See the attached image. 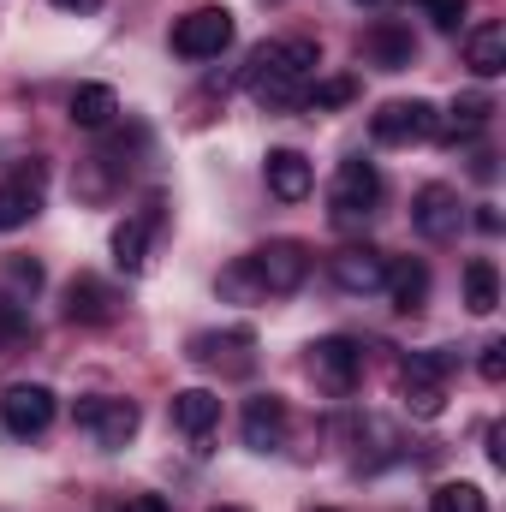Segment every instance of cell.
<instances>
[{"label": "cell", "mask_w": 506, "mask_h": 512, "mask_svg": "<svg viewBox=\"0 0 506 512\" xmlns=\"http://www.w3.org/2000/svg\"><path fill=\"white\" fill-rule=\"evenodd\" d=\"M262 179H268V191H274L280 203H304V197H310V185H316V167H310L298 149H268Z\"/></svg>", "instance_id": "15"}, {"label": "cell", "mask_w": 506, "mask_h": 512, "mask_svg": "<svg viewBox=\"0 0 506 512\" xmlns=\"http://www.w3.org/2000/svg\"><path fill=\"white\" fill-rule=\"evenodd\" d=\"M251 346H256L251 328H227V334H197V340H191V358H197V364H215V370L245 376V370L256 364Z\"/></svg>", "instance_id": "14"}, {"label": "cell", "mask_w": 506, "mask_h": 512, "mask_svg": "<svg viewBox=\"0 0 506 512\" xmlns=\"http://www.w3.org/2000/svg\"><path fill=\"white\" fill-rule=\"evenodd\" d=\"M364 48H370V60H376L381 72H405V66L417 60V42H411L405 24H370Z\"/></svg>", "instance_id": "17"}, {"label": "cell", "mask_w": 506, "mask_h": 512, "mask_svg": "<svg viewBox=\"0 0 506 512\" xmlns=\"http://www.w3.org/2000/svg\"><path fill=\"white\" fill-rule=\"evenodd\" d=\"M316 512H334V507H316Z\"/></svg>", "instance_id": "35"}, {"label": "cell", "mask_w": 506, "mask_h": 512, "mask_svg": "<svg viewBox=\"0 0 506 512\" xmlns=\"http://www.w3.org/2000/svg\"><path fill=\"white\" fill-rule=\"evenodd\" d=\"M120 512H167V501H161V495H131Z\"/></svg>", "instance_id": "31"}, {"label": "cell", "mask_w": 506, "mask_h": 512, "mask_svg": "<svg viewBox=\"0 0 506 512\" xmlns=\"http://www.w3.org/2000/svg\"><path fill=\"white\" fill-rule=\"evenodd\" d=\"M352 96H358V84H352V78H328V84H310V90H304V108H310V114H322V108H346Z\"/></svg>", "instance_id": "28"}, {"label": "cell", "mask_w": 506, "mask_h": 512, "mask_svg": "<svg viewBox=\"0 0 506 512\" xmlns=\"http://www.w3.org/2000/svg\"><path fill=\"white\" fill-rule=\"evenodd\" d=\"M209 512H245V507H209Z\"/></svg>", "instance_id": "34"}, {"label": "cell", "mask_w": 506, "mask_h": 512, "mask_svg": "<svg viewBox=\"0 0 506 512\" xmlns=\"http://www.w3.org/2000/svg\"><path fill=\"white\" fill-rule=\"evenodd\" d=\"M310 376H316V387H322V393L346 399L352 387L364 382V346H358V340H346V334L316 340V346H310Z\"/></svg>", "instance_id": "6"}, {"label": "cell", "mask_w": 506, "mask_h": 512, "mask_svg": "<svg viewBox=\"0 0 506 512\" xmlns=\"http://www.w3.org/2000/svg\"><path fill=\"white\" fill-rule=\"evenodd\" d=\"M411 6H423L441 30H459V24H465V12H471V0H411Z\"/></svg>", "instance_id": "29"}, {"label": "cell", "mask_w": 506, "mask_h": 512, "mask_svg": "<svg viewBox=\"0 0 506 512\" xmlns=\"http://www.w3.org/2000/svg\"><path fill=\"white\" fill-rule=\"evenodd\" d=\"M399 393H405V411H411V417H423V423L447 411V387H441V382H399Z\"/></svg>", "instance_id": "27"}, {"label": "cell", "mask_w": 506, "mask_h": 512, "mask_svg": "<svg viewBox=\"0 0 506 512\" xmlns=\"http://www.w3.org/2000/svg\"><path fill=\"white\" fill-rule=\"evenodd\" d=\"M358 6H364V0H358ZM370 6H376V0H370Z\"/></svg>", "instance_id": "36"}, {"label": "cell", "mask_w": 506, "mask_h": 512, "mask_svg": "<svg viewBox=\"0 0 506 512\" xmlns=\"http://www.w3.org/2000/svg\"><path fill=\"white\" fill-rule=\"evenodd\" d=\"M48 423H54V387H42V382H12L6 387V399H0V429H6V435L30 441V435H42Z\"/></svg>", "instance_id": "8"}, {"label": "cell", "mask_w": 506, "mask_h": 512, "mask_svg": "<svg viewBox=\"0 0 506 512\" xmlns=\"http://www.w3.org/2000/svg\"><path fill=\"white\" fill-rule=\"evenodd\" d=\"M114 120H120V96H114L108 84H78V90H72V126L108 131Z\"/></svg>", "instance_id": "19"}, {"label": "cell", "mask_w": 506, "mask_h": 512, "mask_svg": "<svg viewBox=\"0 0 506 512\" xmlns=\"http://www.w3.org/2000/svg\"><path fill=\"white\" fill-rule=\"evenodd\" d=\"M465 304H471V316H495L501 310V268L489 256L465 262Z\"/></svg>", "instance_id": "20"}, {"label": "cell", "mask_w": 506, "mask_h": 512, "mask_svg": "<svg viewBox=\"0 0 506 512\" xmlns=\"http://www.w3.org/2000/svg\"><path fill=\"white\" fill-rule=\"evenodd\" d=\"M489 114H495V102H489L483 90L459 96V102L447 108V137H453V143H459V137H477V131L489 126Z\"/></svg>", "instance_id": "24"}, {"label": "cell", "mask_w": 506, "mask_h": 512, "mask_svg": "<svg viewBox=\"0 0 506 512\" xmlns=\"http://www.w3.org/2000/svg\"><path fill=\"white\" fill-rule=\"evenodd\" d=\"M54 6H66V12H96L102 0H54Z\"/></svg>", "instance_id": "33"}, {"label": "cell", "mask_w": 506, "mask_h": 512, "mask_svg": "<svg viewBox=\"0 0 506 512\" xmlns=\"http://www.w3.org/2000/svg\"><path fill=\"white\" fill-rule=\"evenodd\" d=\"M441 131V114H435V102H423V96H411V102H381L376 114H370V137L387 143V149H411V143H423V137H435Z\"/></svg>", "instance_id": "5"}, {"label": "cell", "mask_w": 506, "mask_h": 512, "mask_svg": "<svg viewBox=\"0 0 506 512\" xmlns=\"http://www.w3.org/2000/svg\"><path fill=\"white\" fill-rule=\"evenodd\" d=\"M328 203H334V221H340V227H358V221H370V215H376V203H381V173H376V161H364V155L340 161Z\"/></svg>", "instance_id": "3"}, {"label": "cell", "mask_w": 506, "mask_h": 512, "mask_svg": "<svg viewBox=\"0 0 506 512\" xmlns=\"http://www.w3.org/2000/svg\"><path fill=\"white\" fill-rule=\"evenodd\" d=\"M221 298H227V304H268V298H262V286H256V274H251V262H245V256H233V262L221 268Z\"/></svg>", "instance_id": "25"}, {"label": "cell", "mask_w": 506, "mask_h": 512, "mask_svg": "<svg viewBox=\"0 0 506 512\" xmlns=\"http://www.w3.org/2000/svg\"><path fill=\"white\" fill-rule=\"evenodd\" d=\"M381 292L393 298V310H399V316L423 310V298H429V268H423V256H399V262H387Z\"/></svg>", "instance_id": "16"}, {"label": "cell", "mask_w": 506, "mask_h": 512, "mask_svg": "<svg viewBox=\"0 0 506 512\" xmlns=\"http://www.w3.org/2000/svg\"><path fill=\"white\" fill-rule=\"evenodd\" d=\"M233 48V12L227 6H197L173 24V54L179 60H221Z\"/></svg>", "instance_id": "4"}, {"label": "cell", "mask_w": 506, "mask_h": 512, "mask_svg": "<svg viewBox=\"0 0 506 512\" xmlns=\"http://www.w3.org/2000/svg\"><path fill=\"white\" fill-rule=\"evenodd\" d=\"M316 66H322V48L310 36H280V42H262L251 54L245 84H251V96L262 108H298Z\"/></svg>", "instance_id": "1"}, {"label": "cell", "mask_w": 506, "mask_h": 512, "mask_svg": "<svg viewBox=\"0 0 506 512\" xmlns=\"http://www.w3.org/2000/svg\"><path fill=\"white\" fill-rule=\"evenodd\" d=\"M78 429L96 441V447H126L131 435H137V423H143V411L131 405V399H114V393H96V399H78Z\"/></svg>", "instance_id": "7"}, {"label": "cell", "mask_w": 506, "mask_h": 512, "mask_svg": "<svg viewBox=\"0 0 506 512\" xmlns=\"http://www.w3.org/2000/svg\"><path fill=\"white\" fill-rule=\"evenodd\" d=\"M167 411H173V429H179V435L209 441L215 423H221V393H209V387H179V393L167 399Z\"/></svg>", "instance_id": "13"}, {"label": "cell", "mask_w": 506, "mask_h": 512, "mask_svg": "<svg viewBox=\"0 0 506 512\" xmlns=\"http://www.w3.org/2000/svg\"><path fill=\"white\" fill-rule=\"evenodd\" d=\"M465 66L477 78H501L506 72V24H477L465 36Z\"/></svg>", "instance_id": "18"}, {"label": "cell", "mask_w": 506, "mask_h": 512, "mask_svg": "<svg viewBox=\"0 0 506 512\" xmlns=\"http://www.w3.org/2000/svg\"><path fill=\"white\" fill-rule=\"evenodd\" d=\"M66 316H72V322H108V316H114V292H108L96 274H78V280L66 286Z\"/></svg>", "instance_id": "21"}, {"label": "cell", "mask_w": 506, "mask_h": 512, "mask_svg": "<svg viewBox=\"0 0 506 512\" xmlns=\"http://www.w3.org/2000/svg\"><path fill=\"white\" fill-rule=\"evenodd\" d=\"M477 376H483L489 387L506 382V340H489V346H483V358H477Z\"/></svg>", "instance_id": "30"}, {"label": "cell", "mask_w": 506, "mask_h": 512, "mask_svg": "<svg viewBox=\"0 0 506 512\" xmlns=\"http://www.w3.org/2000/svg\"><path fill=\"white\" fill-rule=\"evenodd\" d=\"M0 286H6L12 304H30V298L42 292V262H36V256H6V262H0Z\"/></svg>", "instance_id": "23"}, {"label": "cell", "mask_w": 506, "mask_h": 512, "mask_svg": "<svg viewBox=\"0 0 506 512\" xmlns=\"http://www.w3.org/2000/svg\"><path fill=\"white\" fill-rule=\"evenodd\" d=\"M477 227H483V233H501V209H495V203H477Z\"/></svg>", "instance_id": "32"}, {"label": "cell", "mask_w": 506, "mask_h": 512, "mask_svg": "<svg viewBox=\"0 0 506 512\" xmlns=\"http://www.w3.org/2000/svg\"><path fill=\"white\" fill-rule=\"evenodd\" d=\"M42 185H48L42 161H30V167H18L12 179H0V233H18V227L36 221V209H42Z\"/></svg>", "instance_id": "9"}, {"label": "cell", "mask_w": 506, "mask_h": 512, "mask_svg": "<svg viewBox=\"0 0 506 512\" xmlns=\"http://www.w3.org/2000/svg\"><path fill=\"white\" fill-rule=\"evenodd\" d=\"M328 274H334L340 292L370 298V292H381V280H387V256H381L376 245H346V251L328 256Z\"/></svg>", "instance_id": "10"}, {"label": "cell", "mask_w": 506, "mask_h": 512, "mask_svg": "<svg viewBox=\"0 0 506 512\" xmlns=\"http://www.w3.org/2000/svg\"><path fill=\"white\" fill-rule=\"evenodd\" d=\"M459 221H465V203H459L453 185H423V191L411 197V227H417L423 239H453Z\"/></svg>", "instance_id": "11"}, {"label": "cell", "mask_w": 506, "mask_h": 512, "mask_svg": "<svg viewBox=\"0 0 506 512\" xmlns=\"http://www.w3.org/2000/svg\"><path fill=\"white\" fill-rule=\"evenodd\" d=\"M149 233H155V215H131L114 227V268L120 274H137L149 262Z\"/></svg>", "instance_id": "22"}, {"label": "cell", "mask_w": 506, "mask_h": 512, "mask_svg": "<svg viewBox=\"0 0 506 512\" xmlns=\"http://www.w3.org/2000/svg\"><path fill=\"white\" fill-rule=\"evenodd\" d=\"M429 512H489V495L477 483H441L429 495Z\"/></svg>", "instance_id": "26"}, {"label": "cell", "mask_w": 506, "mask_h": 512, "mask_svg": "<svg viewBox=\"0 0 506 512\" xmlns=\"http://www.w3.org/2000/svg\"><path fill=\"white\" fill-rule=\"evenodd\" d=\"M239 429H245V447L251 453H280L286 447V429H292L286 399L280 393H256L251 405H245V417H239Z\"/></svg>", "instance_id": "12"}, {"label": "cell", "mask_w": 506, "mask_h": 512, "mask_svg": "<svg viewBox=\"0 0 506 512\" xmlns=\"http://www.w3.org/2000/svg\"><path fill=\"white\" fill-rule=\"evenodd\" d=\"M245 262H251L262 298H286V292H298V286L310 280V245H304V239H268V245H256Z\"/></svg>", "instance_id": "2"}]
</instances>
